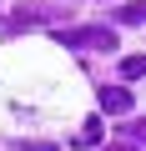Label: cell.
<instances>
[{"label":"cell","mask_w":146,"mask_h":151,"mask_svg":"<svg viewBox=\"0 0 146 151\" xmlns=\"http://www.w3.org/2000/svg\"><path fill=\"white\" fill-rule=\"evenodd\" d=\"M55 45H81V50H111V45H116V30H111V25H65V30H55Z\"/></svg>","instance_id":"1"},{"label":"cell","mask_w":146,"mask_h":151,"mask_svg":"<svg viewBox=\"0 0 146 151\" xmlns=\"http://www.w3.org/2000/svg\"><path fill=\"white\" fill-rule=\"evenodd\" d=\"M55 15H65V5H20L15 15H10V25L20 30V25H45V20H55Z\"/></svg>","instance_id":"2"},{"label":"cell","mask_w":146,"mask_h":151,"mask_svg":"<svg viewBox=\"0 0 146 151\" xmlns=\"http://www.w3.org/2000/svg\"><path fill=\"white\" fill-rule=\"evenodd\" d=\"M96 101H101L106 116H126V111H131V91H126V86H101Z\"/></svg>","instance_id":"3"},{"label":"cell","mask_w":146,"mask_h":151,"mask_svg":"<svg viewBox=\"0 0 146 151\" xmlns=\"http://www.w3.org/2000/svg\"><path fill=\"white\" fill-rule=\"evenodd\" d=\"M101 116H91V121H81V131H76V146H101Z\"/></svg>","instance_id":"4"},{"label":"cell","mask_w":146,"mask_h":151,"mask_svg":"<svg viewBox=\"0 0 146 151\" xmlns=\"http://www.w3.org/2000/svg\"><path fill=\"white\" fill-rule=\"evenodd\" d=\"M116 20H121V25H146V0H141V5H121Z\"/></svg>","instance_id":"5"},{"label":"cell","mask_w":146,"mask_h":151,"mask_svg":"<svg viewBox=\"0 0 146 151\" xmlns=\"http://www.w3.org/2000/svg\"><path fill=\"white\" fill-rule=\"evenodd\" d=\"M121 76H126V81H141V76H146V55H126L121 60Z\"/></svg>","instance_id":"6"},{"label":"cell","mask_w":146,"mask_h":151,"mask_svg":"<svg viewBox=\"0 0 146 151\" xmlns=\"http://www.w3.org/2000/svg\"><path fill=\"white\" fill-rule=\"evenodd\" d=\"M121 131H126L131 141H146V121H131V126H121Z\"/></svg>","instance_id":"7"},{"label":"cell","mask_w":146,"mask_h":151,"mask_svg":"<svg viewBox=\"0 0 146 151\" xmlns=\"http://www.w3.org/2000/svg\"><path fill=\"white\" fill-rule=\"evenodd\" d=\"M20 151H55L50 141H20Z\"/></svg>","instance_id":"8"},{"label":"cell","mask_w":146,"mask_h":151,"mask_svg":"<svg viewBox=\"0 0 146 151\" xmlns=\"http://www.w3.org/2000/svg\"><path fill=\"white\" fill-rule=\"evenodd\" d=\"M101 151H136V146H101Z\"/></svg>","instance_id":"9"}]
</instances>
